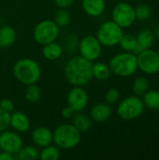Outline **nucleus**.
<instances>
[{"mask_svg":"<svg viewBox=\"0 0 159 160\" xmlns=\"http://www.w3.org/2000/svg\"><path fill=\"white\" fill-rule=\"evenodd\" d=\"M65 76L74 86L85 85L93 78V64L82 56L73 57L65 66Z\"/></svg>","mask_w":159,"mask_h":160,"instance_id":"f257e3e1","label":"nucleus"},{"mask_svg":"<svg viewBox=\"0 0 159 160\" xmlns=\"http://www.w3.org/2000/svg\"><path fill=\"white\" fill-rule=\"evenodd\" d=\"M13 74L15 78L23 84L36 83L40 78V67L33 59L23 58L13 66Z\"/></svg>","mask_w":159,"mask_h":160,"instance_id":"f03ea898","label":"nucleus"},{"mask_svg":"<svg viewBox=\"0 0 159 160\" xmlns=\"http://www.w3.org/2000/svg\"><path fill=\"white\" fill-rule=\"evenodd\" d=\"M54 144L62 149H71L81 142V132L72 124H64L53 132Z\"/></svg>","mask_w":159,"mask_h":160,"instance_id":"7ed1b4c3","label":"nucleus"},{"mask_svg":"<svg viewBox=\"0 0 159 160\" xmlns=\"http://www.w3.org/2000/svg\"><path fill=\"white\" fill-rule=\"evenodd\" d=\"M109 67L111 70L118 76H131L138 68L137 56L128 52L119 53L112 58Z\"/></svg>","mask_w":159,"mask_h":160,"instance_id":"20e7f679","label":"nucleus"},{"mask_svg":"<svg viewBox=\"0 0 159 160\" xmlns=\"http://www.w3.org/2000/svg\"><path fill=\"white\" fill-rule=\"evenodd\" d=\"M123 36L122 27H120L113 21H108L103 22L97 33V38L101 45L112 47L119 44V41Z\"/></svg>","mask_w":159,"mask_h":160,"instance_id":"39448f33","label":"nucleus"},{"mask_svg":"<svg viewBox=\"0 0 159 160\" xmlns=\"http://www.w3.org/2000/svg\"><path fill=\"white\" fill-rule=\"evenodd\" d=\"M59 35V26L52 20H45L38 22L33 32V37L36 42L45 45L55 41Z\"/></svg>","mask_w":159,"mask_h":160,"instance_id":"423d86ee","label":"nucleus"},{"mask_svg":"<svg viewBox=\"0 0 159 160\" xmlns=\"http://www.w3.org/2000/svg\"><path fill=\"white\" fill-rule=\"evenodd\" d=\"M144 110V104L138 97H129L124 99L117 108L118 115L125 120H133L140 117Z\"/></svg>","mask_w":159,"mask_h":160,"instance_id":"0eeeda50","label":"nucleus"},{"mask_svg":"<svg viewBox=\"0 0 159 160\" xmlns=\"http://www.w3.org/2000/svg\"><path fill=\"white\" fill-rule=\"evenodd\" d=\"M112 21L122 28H127L132 25L136 20L135 9L131 5L126 2L117 4L112 9Z\"/></svg>","mask_w":159,"mask_h":160,"instance_id":"6e6552de","label":"nucleus"},{"mask_svg":"<svg viewBox=\"0 0 159 160\" xmlns=\"http://www.w3.org/2000/svg\"><path fill=\"white\" fill-rule=\"evenodd\" d=\"M79 50L81 56L92 62L99 57L102 48L101 43L99 42L97 37L85 36L80 41Z\"/></svg>","mask_w":159,"mask_h":160,"instance_id":"1a4fd4ad","label":"nucleus"},{"mask_svg":"<svg viewBox=\"0 0 159 160\" xmlns=\"http://www.w3.org/2000/svg\"><path fill=\"white\" fill-rule=\"evenodd\" d=\"M138 68L147 74H156L159 71V55L153 50L147 49L137 56Z\"/></svg>","mask_w":159,"mask_h":160,"instance_id":"9d476101","label":"nucleus"},{"mask_svg":"<svg viewBox=\"0 0 159 160\" xmlns=\"http://www.w3.org/2000/svg\"><path fill=\"white\" fill-rule=\"evenodd\" d=\"M22 138L12 131H2L0 134V148L10 154H17L22 147Z\"/></svg>","mask_w":159,"mask_h":160,"instance_id":"9b49d317","label":"nucleus"},{"mask_svg":"<svg viewBox=\"0 0 159 160\" xmlns=\"http://www.w3.org/2000/svg\"><path fill=\"white\" fill-rule=\"evenodd\" d=\"M67 104L76 112L83 111L88 104V95L82 86H75L67 95Z\"/></svg>","mask_w":159,"mask_h":160,"instance_id":"f8f14e48","label":"nucleus"},{"mask_svg":"<svg viewBox=\"0 0 159 160\" xmlns=\"http://www.w3.org/2000/svg\"><path fill=\"white\" fill-rule=\"evenodd\" d=\"M32 141L37 147L44 148L52 144L53 141V133L47 128H37L32 132Z\"/></svg>","mask_w":159,"mask_h":160,"instance_id":"ddd939ff","label":"nucleus"},{"mask_svg":"<svg viewBox=\"0 0 159 160\" xmlns=\"http://www.w3.org/2000/svg\"><path fill=\"white\" fill-rule=\"evenodd\" d=\"M137 48L134 51L135 53H140L141 52L149 49L155 41V33L148 28L142 29L137 35Z\"/></svg>","mask_w":159,"mask_h":160,"instance_id":"4468645a","label":"nucleus"},{"mask_svg":"<svg viewBox=\"0 0 159 160\" xmlns=\"http://www.w3.org/2000/svg\"><path fill=\"white\" fill-rule=\"evenodd\" d=\"M10 126L18 132H26L30 128V121L25 113L15 112L10 114Z\"/></svg>","mask_w":159,"mask_h":160,"instance_id":"2eb2a0df","label":"nucleus"},{"mask_svg":"<svg viewBox=\"0 0 159 160\" xmlns=\"http://www.w3.org/2000/svg\"><path fill=\"white\" fill-rule=\"evenodd\" d=\"M105 0H82L83 10L92 17L101 15L105 9Z\"/></svg>","mask_w":159,"mask_h":160,"instance_id":"dca6fc26","label":"nucleus"},{"mask_svg":"<svg viewBox=\"0 0 159 160\" xmlns=\"http://www.w3.org/2000/svg\"><path fill=\"white\" fill-rule=\"evenodd\" d=\"M111 114H112V109L108 104H105V103L96 104L90 112L91 118L94 121L99 122V123L108 120Z\"/></svg>","mask_w":159,"mask_h":160,"instance_id":"f3484780","label":"nucleus"},{"mask_svg":"<svg viewBox=\"0 0 159 160\" xmlns=\"http://www.w3.org/2000/svg\"><path fill=\"white\" fill-rule=\"evenodd\" d=\"M16 39V32L13 27L5 25L0 27V48L10 47Z\"/></svg>","mask_w":159,"mask_h":160,"instance_id":"a211bd4d","label":"nucleus"},{"mask_svg":"<svg viewBox=\"0 0 159 160\" xmlns=\"http://www.w3.org/2000/svg\"><path fill=\"white\" fill-rule=\"evenodd\" d=\"M62 52H63V50L61 46L58 43H55L54 41L43 45V48H42L43 56L48 60L58 59L62 55Z\"/></svg>","mask_w":159,"mask_h":160,"instance_id":"6ab92c4d","label":"nucleus"},{"mask_svg":"<svg viewBox=\"0 0 159 160\" xmlns=\"http://www.w3.org/2000/svg\"><path fill=\"white\" fill-rule=\"evenodd\" d=\"M72 125L82 133V132H87L91 128V119L82 113H78L76 115H73Z\"/></svg>","mask_w":159,"mask_h":160,"instance_id":"aec40b11","label":"nucleus"},{"mask_svg":"<svg viewBox=\"0 0 159 160\" xmlns=\"http://www.w3.org/2000/svg\"><path fill=\"white\" fill-rule=\"evenodd\" d=\"M142 102L144 106H146L148 109L153 110V111H158L159 91L152 90V91H147L146 93H144Z\"/></svg>","mask_w":159,"mask_h":160,"instance_id":"412c9836","label":"nucleus"},{"mask_svg":"<svg viewBox=\"0 0 159 160\" xmlns=\"http://www.w3.org/2000/svg\"><path fill=\"white\" fill-rule=\"evenodd\" d=\"M111 68L105 63L99 62L93 65V77L98 81H105L110 77Z\"/></svg>","mask_w":159,"mask_h":160,"instance_id":"4be33fe9","label":"nucleus"},{"mask_svg":"<svg viewBox=\"0 0 159 160\" xmlns=\"http://www.w3.org/2000/svg\"><path fill=\"white\" fill-rule=\"evenodd\" d=\"M18 158L21 160H36L39 157V152L35 146H22L21 150L17 153Z\"/></svg>","mask_w":159,"mask_h":160,"instance_id":"5701e85b","label":"nucleus"},{"mask_svg":"<svg viewBox=\"0 0 159 160\" xmlns=\"http://www.w3.org/2000/svg\"><path fill=\"white\" fill-rule=\"evenodd\" d=\"M119 44L121 48L126 52H134L137 48V38L131 34H123Z\"/></svg>","mask_w":159,"mask_h":160,"instance_id":"b1692460","label":"nucleus"},{"mask_svg":"<svg viewBox=\"0 0 159 160\" xmlns=\"http://www.w3.org/2000/svg\"><path fill=\"white\" fill-rule=\"evenodd\" d=\"M41 97L40 89L36 85V83L28 84L25 89V98L30 103H37L39 101Z\"/></svg>","mask_w":159,"mask_h":160,"instance_id":"393cba45","label":"nucleus"},{"mask_svg":"<svg viewBox=\"0 0 159 160\" xmlns=\"http://www.w3.org/2000/svg\"><path fill=\"white\" fill-rule=\"evenodd\" d=\"M39 157L42 160H57L60 158V152L57 146L50 144L43 148Z\"/></svg>","mask_w":159,"mask_h":160,"instance_id":"a878e982","label":"nucleus"},{"mask_svg":"<svg viewBox=\"0 0 159 160\" xmlns=\"http://www.w3.org/2000/svg\"><path fill=\"white\" fill-rule=\"evenodd\" d=\"M149 89V82L144 77H138L133 82V91L137 96L144 95Z\"/></svg>","mask_w":159,"mask_h":160,"instance_id":"bb28decb","label":"nucleus"},{"mask_svg":"<svg viewBox=\"0 0 159 160\" xmlns=\"http://www.w3.org/2000/svg\"><path fill=\"white\" fill-rule=\"evenodd\" d=\"M70 21V14L66 8H60L55 13L54 22L59 27H64L67 25Z\"/></svg>","mask_w":159,"mask_h":160,"instance_id":"cd10ccee","label":"nucleus"},{"mask_svg":"<svg viewBox=\"0 0 159 160\" xmlns=\"http://www.w3.org/2000/svg\"><path fill=\"white\" fill-rule=\"evenodd\" d=\"M135 9V16H136V19L140 20V21H146L147 19L150 18L151 16V13H152V10L151 8L146 6V5H141V6H138Z\"/></svg>","mask_w":159,"mask_h":160,"instance_id":"c85d7f7f","label":"nucleus"},{"mask_svg":"<svg viewBox=\"0 0 159 160\" xmlns=\"http://www.w3.org/2000/svg\"><path fill=\"white\" fill-rule=\"evenodd\" d=\"M10 126V113L0 107V132L5 131Z\"/></svg>","mask_w":159,"mask_h":160,"instance_id":"c756f323","label":"nucleus"},{"mask_svg":"<svg viewBox=\"0 0 159 160\" xmlns=\"http://www.w3.org/2000/svg\"><path fill=\"white\" fill-rule=\"evenodd\" d=\"M119 91L117 89L112 88L110 90L107 91L106 96H105V99L109 104H114L118 99H119Z\"/></svg>","mask_w":159,"mask_h":160,"instance_id":"7c9ffc66","label":"nucleus"},{"mask_svg":"<svg viewBox=\"0 0 159 160\" xmlns=\"http://www.w3.org/2000/svg\"><path fill=\"white\" fill-rule=\"evenodd\" d=\"M0 107H1L3 110H5V111L10 112L13 111V109H14V103H13L10 99H8V98H4V99H2V100L0 101Z\"/></svg>","mask_w":159,"mask_h":160,"instance_id":"2f4dec72","label":"nucleus"},{"mask_svg":"<svg viewBox=\"0 0 159 160\" xmlns=\"http://www.w3.org/2000/svg\"><path fill=\"white\" fill-rule=\"evenodd\" d=\"M53 1L61 8H67L74 3V0H53Z\"/></svg>","mask_w":159,"mask_h":160,"instance_id":"473e14b6","label":"nucleus"},{"mask_svg":"<svg viewBox=\"0 0 159 160\" xmlns=\"http://www.w3.org/2000/svg\"><path fill=\"white\" fill-rule=\"evenodd\" d=\"M74 113H75V111H74L71 107H69V106L64 108L63 111H62V114H63V116H64L66 119L72 118L73 115H74Z\"/></svg>","mask_w":159,"mask_h":160,"instance_id":"72a5a7b5","label":"nucleus"},{"mask_svg":"<svg viewBox=\"0 0 159 160\" xmlns=\"http://www.w3.org/2000/svg\"><path fill=\"white\" fill-rule=\"evenodd\" d=\"M14 159V156L13 154H10L8 152H5L3 151L2 153H0V160H13Z\"/></svg>","mask_w":159,"mask_h":160,"instance_id":"f704fd0d","label":"nucleus"},{"mask_svg":"<svg viewBox=\"0 0 159 160\" xmlns=\"http://www.w3.org/2000/svg\"><path fill=\"white\" fill-rule=\"evenodd\" d=\"M156 33H157V38H159V26L157 27V32H156Z\"/></svg>","mask_w":159,"mask_h":160,"instance_id":"c9c22d12","label":"nucleus"},{"mask_svg":"<svg viewBox=\"0 0 159 160\" xmlns=\"http://www.w3.org/2000/svg\"><path fill=\"white\" fill-rule=\"evenodd\" d=\"M157 54H158V55H159V50H158V52H157Z\"/></svg>","mask_w":159,"mask_h":160,"instance_id":"e433bc0d","label":"nucleus"}]
</instances>
